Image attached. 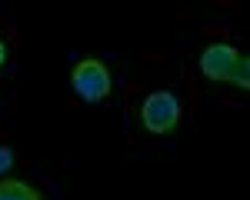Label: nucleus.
Listing matches in <instances>:
<instances>
[{
	"instance_id": "3",
	"label": "nucleus",
	"mask_w": 250,
	"mask_h": 200,
	"mask_svg": "<svg viewBox=\"0 0 250 200\" xmlns=\"http://www.w3.org/2000/svg\"><path fill=\"white\" fill-rule=\"evenodd\" d=\"M233 60H237V50L227 47V43H213L204 50V57H200V74L207 80H227L230 77V67Z\"/></svg>"
},
{
	"instance_id": "6",
	"label": "nucleus",
	"mask_w": 250,
	"mask_h": 200,
	"mask_svg": "<svg viewBox=\"0 0 250 200\" xmlns=\"http://www.w3.org/2000/svg\"><path fill=\"white\" fill-rule=\"evenodd\" d=\"M10 163H14L10 147H0V174H7V170H10Z\"/></svg>"
},
{
	"instance_id": "7",
	"label": "nucleus",
	"mask_w": 250,
	"mask_h": 200,
	"mask_svg": "<svg viewBox=\"0 0 250 200\" xmlns=\"http://www.w3.org/2000/svg\"><path fill=\"white\" fill-rule=\"evenodd\" d=\"M3 60H7V47H3V40H0V67H3Z\"/></svg>"
},
{
	"instance_id": "5",
	"label": "nucleus",
	"mask_w": 250,
	"mask_h": 200,
	"mask_svg": "<svg viewBox=\"0 0 250 200\" xmlns=\"http://www.w3.org/2000/svg\"><path fill=\"white\" fill-rule=\"evenodd\" d=\"M237 87H250V57H244V54H237V60H233V67H230V77Z\"/></svg>"
},
{
	"instance_id": "2",
	"label": "nucleus",
	"mask_w": 250,
	"mask_h": 200,
	"mask_svg": "<svg viewBox=\"0 0 250 200\" xmlns=\"http://www.w3.org/2000/svg\"><path fill=\"white\" fill-rule=\"evenodd\" d=\"M140 120H144V127L150 134H167L180 120V103H177V97H173L170 90H157V94H150V97L144 100Z\"/></svg>"
},
{
	"instance_id": "1",
	"label": "nucleus",
	"mask_w": 250,
	"mask_h": 200,
	"mask_svg": "<svg viewBox=\"0 0 250 200\" xmlns=\"http://www.w3.org/2000/svg\"><path fill=\"white\" fill-rule=\"evenodd\" d=\"M70 83L80 94V100H87V103H97V100L110 97V70H107L104 60H97V57L80 60L77 67H74V74H70Z\"/></svg>"
},
{
	"instance_id": "4",
	"label": "nucleus",
	"mask_w": 250,
	"mask_h": 200,
	"mask_svg": "<svg viewBox=\"0 0 250 200\" xmlns=\"http://www.w3.org/2000/svg\"><path fill=\"white\" fill-rule=\"evenodd\" d=\"M0 200H43L37 187L23 180H0Z\"/></svg>"
}]
</instances>
